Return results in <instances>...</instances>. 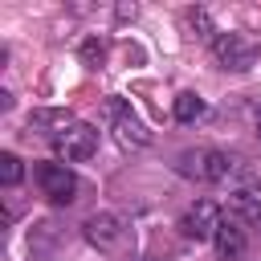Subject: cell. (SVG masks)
Listing matches in <instances>:
<instances>
[{
    "instance_id": "obj_1",
    "label": "cell",
    "mask_w": 261,
    "mask_h": 261,
    "mask_svg": "<svg viewBox=\"0 0 261 261\" xmlns=\"http://www.w3.org/2000/svg\"><path fill=\"white\" fill-rule=\"evenodd\" d=\"M106 122H110V130H114V139L122 143V147H147L151 143V130L143 126V118L130 110V102H122V98H106Z\"/></svg>"
},
{
    "instance_id": "obj_14",
    "label": "cell",
    "mask_w": 261,
    "mask_h": 261,
    "mask_svg": "<svg viewBox=\"0 0 261 261\" xmlns=\"http://www.w3.org/2000/svg\"><path fill=\"white\" fill-rule=\"evenodd\" d=\"M82 61H86V65H90V69H98V65H102V61H106V45H102V41H98V37H90V41H86V45H82Z\"/></svg>"
},
{
    "instance_id": "obj_2",
    "label": "cell",
    "mask_w": 261,
    "mask_h": 261,
    "mask_svg": "<svg viewBox=\"0 0 261 261\" xmlns=\"http://www.w3.org/2000/svg\"><path fill=\"white\" fill-rule=\"evenodd\" d=\"M232 167H237L232 155L212 151V147H200V151H184V155H179V171L192 175V179H204V184H220V179H228Z\"/></svg>"
},
{
    "instance_id": "obj_11",
    "label": "cell",
    "mask_w": 261,
    "mask_h": 261,
    "mask_svg": "<svg viewBox=\"0 0 261 261\" xmlns=\"http://www.w3.org/2000/svg\"><path fill=\"white\" fill-rule=\"evenodd\" d=\"M204 98L200 94H179L175 98V106H171V114H175V122H196V118H204Z\"/></svg>"
},
{
    "instance_id": "obj_12",
    "label": "cell",
    "mask_w": 261,
    "mask_h": 261,
    "mask_svg": "<svg viewBox=\"0 0 261 261\" xmlns=\"http://www.w3.org/2000/svg\"><path fill=\"white\" fill-rule=\"evenodd\" d=\"M184 20H188V29H192L196 37L216 41V29H212V20H208V12H204V8H188V12H184Z\"/></svg>"
},
{
    "instance_id": "obj_4",
    "label": "cell",
    "mask_w": 261,
    "mask_h": 261,
    "mask_svg": "<svg viewBox=\"0 0 261 261\" xmlns=\"http://www.w3.org/2000/svg\"><path fill=\"white\" fill-rule=\"evenodd\" d=\"M212 53H216V61H220L224 69H237V73L257 61V45H253L249 37H241V33H216Z\"/></svg>"
},
{
    "instance_id": "obj_6",
    "label": "cell",
    "mask_w": 261,
    "mask_h": 261,
    "mask_svg": "<svg viewBox=\"0 0 261 261\" xmlns=\"http://www.w3.org/2000/svg\"><path fill=\"white\" fill-rule=\"evenodd\" d=\"M216 228H220V208H216L212 200H196V204L184 212V220H179V232H184L188 241H212Z\"/></svg>"
},
{
    "instance_id": "obj_8",
    "label": "cell",
    "mask_w": 261,
    "mask_h": 261,
    "mask_svg": "<svg viewBox=\"0 0 261 261\" xmlns=\"http://www.w3.org/2000/svg\"><path fill=\"white\" fill-rule=\"evenodd\" d=\"M228 208H232V220H241V224H261V184H257V179L241 184V188L228 196Z\"/></svg>"
},
{
    "instance_id": "obj_7",
    "label": "cell",
    "mask_w": 261,
    "mask_h": 261,
    "mask_svg": "<svg viewBox=\"0 0 261 261\" xmlns=\"http://www.w3.org/2000/svg\"><path fill=\"white\" fill-rule=\"evenodd\" d=\"M82 237H86L94 249H114V245L122 241V220H118L114 212H94V216H86Z\"/></svg>"
},
{
    "instance_id": "obj_13",
    "label": "cell",
    "mask_w": 261,
    "mask_h": 261,
    "mask_svg": "<svg viewBox=\"0 0 261 261\" xmlns=\"http://www.w3.org/2000/svg\"><path fill=\"white\" fill-rule=\"evenodd\" d=\"M20 179H24V167H20V159H16L12 151H4V155H0V184H4V188H16Z\"/></svg>"
},
{
    "instance_id": "obj_5",
    "label": "cell",
    "mask_w": 261,
    "mask_h": 261,
    "mask_svg": "<svg viewBox=\"0 0 261 261\" xmlns=\"http://www.w3.org/2000/svg\"><path fill=\"white\" fill-rule=\"evenodd\" d=\"M37 184L53 204H73V196H77V175L65 163H41L37 167Z\"/></svg>"
},
{
    "instance_id": "obj_3",
    "label": "cell",
    "mask_w": 261,
    "mask_h": 261,
    "mask_svg": "<svg viewBox=\"0 0 261 261\" xmlns=\"http://www.w3.org/2000/svg\"><path fill=\"white\" fill-rule=\"evenodd\" d=\"M53 151H57V159H65V163H82V159H90V155L98 151V130H94L90 122H73L65 135L53 139Z\"/></svg>"
},
{
    "instance_id": "obj_9",
    "label": "cell",
    "mask_w": 261,
    "mask_h": 261,
    "mask_svg": "<svg viewBox=\"0 0 261 261\" xmlns=\"http://www.w3.org/2000/svg\"><path fill=\"white\" fill-rule=\"evenodd\" d=\"M212 245H216V257H220V261H241L245 249H249V237H245L241 220H220Z\"/></svg>"
},
{
    "instance_id": "obj_15",
    "label": "cell",
    "mask_w": 261,
    "mask_h": 261,
    "mask_svg": "<svg viewBox=\"0 0 261 261\" xmlns=\"http://www.w3.org/2000/svg\"><path fill=\"white\" fill-rule=\"evenodd\" d=\"M253 126H257V139H261V102L253 106Z\"/></svg>"
},
{
    "instance_id": "obj_10",
    "label": "cell",
    "mask_w": 261,
    "mask_h": 261,
    "mask_svg": "<svg viewBox=\"0 0 261 261\" xmlns=\"http://www.w3.org/2000/svg\"><path fill=\"white\" fill-rule=\"evenodd\" d=\"M29 126H37L41 135L57 139V135H65V130L73 126V114H69V110H33V114H29Z\"/></svg>"
}]
</instances>
